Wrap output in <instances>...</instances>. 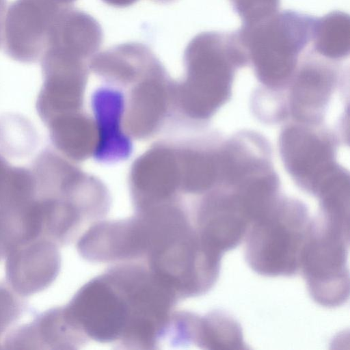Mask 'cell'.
Returning <instances> with one entry per match:
<instances>
[{
    "mask_svg": "<svg viewBox=\"0 0 350 350\" xmlns=\"http://www.w3.org/2000/svg\"><path fill=\"white\" fill-rule=\"evenodd\" d=\"M64 308L87 342L148 349L165 322L170 305L146 268L122 262L84 284Z\"/></svg>",
    "mask_w": 350,
    "mask_h": 350,
    "instance_id": "obj_1",
    "label": "cell"
},
{
    "mask_svg": "<svg viewBox=\"0 0 350 350\" xmlns=\"http://www.w3.org/2000/svg\"><path fill=\"white\" fill-rule=\"evenodd\" d=\"M312 224L305 209L298 205L272 204L246 234L248 264L263 275L296 273L301 269Z\"/></svg>",
    "mask_w": 350,
    "mask_h": 350,
    "instance_id": "obj_2",
    "label": "cell"
},
{
    "mask_svg": "<svg viewBox=\"0 0 350 350\" xmlns=\"http://www.w3.org/2000/svg\"><path fill=\"white\" fill-rule=\"evenodd\" d=\"M314 22L298 12H276L244 25L237 35L262 77L280 79L291 70L298 53L312 39Z\"/></svg>",
    "mask_w": 350,
    "mask_h": 350,
    "instance_id": "obj_3",
    "label": "cell"
},
{
    "mask_svg": "<svg viewBox=\"0 0 350 350\" xmlns=\"http://www.w3.org/2000/svg\"><path fill=\"white\" fill-rule=\"evenodd\" d=\"M348 229L323 219L312 222L300 270L310 295L322 306H338L348 297Z\"/></svg>",
    "mask_w": 350,
    "mask_h": 350,
    "instance_id": "obj_4",
    "label": "cell"
},
{
    "mask_svg": "<svg viewBox=\"0 0 350 350\" xmlns=\"http://www.w3.org/2000/svg\"><path fill=\"white\" fill-rule=\"evenodd\" d=\"M62 7L53 0H16L5 15L3 45L11 59L24 64L40 60L49 30Z\"/></svg>",
    "mask_w": 350,
    "mask_h": 350,
    "instance_id": "obj_5",
    "label": "cell"
},
{
    "mask_svg": "<svg viewBox=\"0 0 350 350\" xmlns=\"http://www.w3.org/2000/svg\"><path fill=\"white\" fill-rule=\"evenodd\" d=\"M57 245L38 238L21 245L6 255L8 284L20 295H29L47 288L60 268Z\"/></svg>",
    "mask_w": 350,
    "mask_h": 350,
    "instance_id": "obj_6",
    "label": "cell"
},
{
    "mask_svg": "<svg viewBox=\"0 0 350 350\" xmlns=\"http://www.w3.org/2000/svg\"><path fill=\"white\" fill-rule=\"evenodd\" d=\"M103 41L100 23L89 14L68 6L62 8L55 18L46 47L57 48L87 60Z\"/></svg>",
    "mask_w": 350,
    "mask_h": 350,
    "instance_id": "obj_7",
    "label": "cell"
},
{
    "mask_svg": "<svg viewBox=\"0 0 350 350\" xmlns=\"http://www.w3.org/2000/svg\"><path fill=\"white\" fill-rule=\"evenodd\" d=\"M189 343L204 349H241V329L232 318L219 312L204 317L193 314L189 326Z\"/></svg>",
    "mask_w": 350,
    "mask_h": 350,
    "instance_id": "obj_8",
    "label": "cell"
},
{
    "mask_svg": "<svg viewBox=\"0 0 350 350\" xmlns=\"http://www.w3.org/2000/svg\"><path fill=\"white\" fill-rule=\"evenodd\" d=\"M349 27L348 15L339 12L315 21L312 39L317 51L332 57L346 55L349 49Z\"/></svg>",
    "mask_w": 350,
    "mask_h": 350,
    "instance_id": "obj_9",
    "label": "cell"
},
{
    "mask_svg": "<svg viewBox=\"0 0 350 350\" xmlns=\"http://www.w3.org/2000/svg\"><path fill=\"white\" fill-rule=\"evenodd\" d=\"M24 307L20 295L8 284L0 282V340L6 330L20 319Z\"/></svg>",
    "mask_w": 350,
    "mask_h": 350,
    "instance_id": "obj_10",
    "label": "cell"
},
{
    "mask_svg": "<svg viewBox=\"0 0 350 350\" xmlns=\"http://www.w3.org/2000/svg\"><path fill=\"white\" fill-rule=\"evenodd\" d=\"M244 25L263 21L277 12L279 0H230Z\"/></svg>",
    "mask_w": 350,
    "mask_h": 350,
    "instance_id": "obj_11",
    "label": "cell"
},
{
    "mask_svg": "<svg viewBox=\"0 0 350 350\" xmlns=\"http://www.w3.org/2000/svg\"><path fill=\"white\" fill-rule=\"evenodd\" d=\"M103 3L115 8H126L135 3L139 0H101ZM158 3L167 4L176 0H152Z\"/></svg>",
    "mask_w": 350,
    "mask_h": 350,
    "instance_id": "obj_12",
    "label": "cell"
},
{
    "mask_svg": "<svg viewBox=\"0 0 350 350\" xmlns=\"http://www.w3.org/2000/svg\"><path fill=\"white\" fill-rule=\"evenodd\" d=\"M7 0H0V47L3 44V27L5 18Z\"/></svg>",
    "mask_w": 350,
    "mask_h": 350,
    "instance_id": "obj_13",
    "label": "cell"
},
{
    "mask_svg": "<svg viewBox=\"0 0 350 350\" xmlns=\"http://www.w3.org/2000/svg\"><path fill=\"white\" fill-rule=\"evenodd\" d=\"M56 3L62 7L70 6L77 0H53Z\"/></svg>",
    "mask_w": 350,
    "mask_h": 350,
    "instance_id": "obj_14",
    "label": "cell"
},
{
    "mask_svg": "<svg viewBox=\"0 0 350 350\" xmlns=\"http://www.w3.org/2000/svg\"><path fill=\"white\" fill-rule=\"evenodd\" d=\"M1 256H3V255H2V253H1V250H0V257H1Z\"/></svg>",
    "mask_w": 350,
    "mask_h": 350,
    "instance_id": "obj_15",
    "label": "cell"
}]
</instances>
